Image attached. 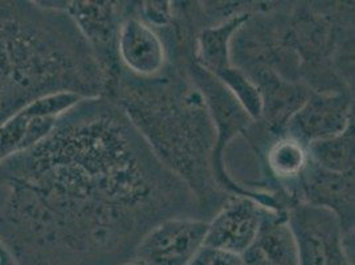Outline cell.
<instances>
[{
  "label": "cell",
  "instance_id": "1",
  "mask_svg": "<svg viewBox=\"0 0 355 265\" xmlns=\"http://www.w3.org/2000/svg\"><path fill=\"white\" fill-rule=\"evenodd\" d=\"M167 52L159 76L139 78L121 67L103 97L125 113L159 162L191 190L209 221L230 196L214 173L215 126L186 67V55L195 51Z\"/></svg>",
  "mask_w": 355,
  "mask_h": 265
},
{
  "label": "cell",
  "instance_id": "2",
  "mask_svg": "<svg viewBox=\"0 0 355 265\" xmlns=\"http://www.w3.org/2000/svg\"><path fill=\"white\" fill-rule=\"evenodd\" d=\"M286 36L314 93H354V3L288 1Z\"/></svg>",
  "mask_w": 355,
  "mask_h": 265
},
{
  "label": "cell",
  "instance_id": "3",
  "mask_svg": "<svg viewBox=\"0 0 355 265\" xmlns=\"http://www.w3.org/2000/svg\"><path fill=\"white\" fill-rule=\"evenodd\" d=\"M300 265H354L338 218L322 207L297 203L288 210Z\"/></svg>",
  "mask_w": 355,
  "mask_h": 265
},
{
  "label": "cell",
  "instance_id": "4",
  "mask_svg": "<svg viewBox=\"0 0 355 265\" xmlns=\"http://www.w3.org/2000/svg\"><path fill=\"white\" fill-rule=\"evenodd\" d=\"M77 93H49L27 105L0 126V160L40 144L53 130L61 116L80 101Z\"/></svg>",
  "mask_w": 355,
  "mask_h": 265
},
{
  "label": "cell",
  "instance_id": "5",
  "mask_svg": "<svg viewBox=\"0 0 355 265\" xmlns=\"http://www.w3.org/2000/svg\"><path fill=\"white\" fill-rule=\"evenodd\" d=\"M126 1H74L69 16L87 40L104 74L105 85L121 69L119 37Z\"/></svg>",
  "mask_w": 355,
  "mask_h": 265
},
{
  "label": "cell",
  "instance_id": "6",
  "mask_svg": "<svg viewBox=\"0 0 355 265\" xmlns=\"http://www.w3.org/2000/svg\"><path fill=\"white\" fill-rule=\"evenodd\" d=\"M208 221L171 218L151 228L138 244L134 262L141 265H187L205 246Z\"/></svg>",
  "mask_w": 355,
  "mask_h": 265
},
{
  "label": "cell",
  "instance_id": "7",
  "mask_svg": "<svg viewBox=\"0 0 355 265\" xmlns=\"http://www.w3.org/2000/svg\"><path fill=\"white\" fill-rule=\"evenodd\" d=\"M354 125V93H311L289 119L285 132L305 145L334 138Z\"/></svg>",
  "mask_w": 355,
  "mask_h": 265
},
{
  "label": "cell",
  "instance_id": "8",
  "mask_svg": "<svg viewBox=\"0 0 355 265\" xmlns=\"http://www.w3.org/2000/svg\"><path fill=\"white\" fill-rule=\"evenodd\" d=\"M297 203L331 211L340 221L347 246L354 250V171L331 173L311 158L297 186L295 205Z\"/></svg>",
  "mask_w": 355,
  "mask_h": 265
},
{
  "label": "cell",
  "instance_id": "9",
  "mask_svg": "<svg viewBox=\"0 0 355 265\" xmlns=\"http://www.w3.org/2000/svg\"><path fill=\"white\" fill-rule=\"evenodd\" d=\"M270 211L251 196L230 195L208 221L205 246L243 255Z\"/></svg>",
  "mask_w": 355,
  "mask_h": 265
},
{
  "label": "cell",
  "instance_id": "10",
  "mask_svg": "<svg viewBox=\"0 0 355 265\" xmlns=\"http://www.w3.org/2000/svg\"><path fill=\"white\" fill-rule=\"evenodd\" d=\"M119 59L126 72L139 78L159 76L168 62L162 36L138 16L135 1L125 3V15L119 30Z\"/></svg>",
  "mask_w": 355,
  "mask_h": 265
},
{
  "label": "cell",
  "instance_id": "11",
  "mask_svg": "<svg viewBox=\"0 0 355 265\" xmlns=\"http://www.w3.org/2000/svg\"><path fill=\"white\" fill-rule=\"evenodd\" d=\"M244 265H300L288 211H270L259 234L241 255Z\"/></svg>",
  "mask_w": 355,
  "mask_h": 265
},
{
  "label": "cell",
  "instance_id": "12",
  "mask_svg": "<svg viewBox=\"0 0 355 265\" xmlns=\"http://www.w3.org/2000/svg\"><path fill=\"white\" fill-rule=\"evenodd\" d=\"M254 12L240 14V15L230 17L216 26L206 27L200 31L196 36V43H195V55H193L195 61L214 76L219 74L223 69L231 67L232 65V61H231L232 37L237 30Z\"/></svg>",
  "mask_w": 355,
  "mask_h": 265
},
{
  "label": "cell",
  "instance_id": "13",
  "mask_svg": "<svg viewBox=\"0 0 355 265\" xmlns=\"http://www.w3.org/2000/svg\"><path fill=\"white\" fill-rule=\"evenodd\" d=\"M311 161L331 173L354 171V125L345 132L325 141L308 146Z\"/></svg>",
  "mask_w": 355,
  "mask_h": 265
},
{
  "label": "cell",
  "instance_id": "14",
  "mask_svg": "<svg viewBox=\"0 0 355 265\" xmlns=\"http://www.w3.org/2000/svg\"><path fill=\"white\" fill-rule=\"evenodd\" d=\"M187 265H244L241 255L203 246Z\"/></svg>",
  "mask_w": 355,
  "mask_h": 265
},
{
  "label": "cell",
  "instance_id": "15",
  "mask_svg": "<svg viewBox=\"0 0 355 265\" xmlns=\"http://www.w3.org/2000/svg\"><path fill=\"white\" fill-rule=\"evenodd\" d=\"M0 265H19L15 262L14 256L3 246L0 241Z\"/></svg>",
  "mask_w": 355,
  "mask_h": 265
},
{
  "label": "cell",
  "instance_id": "16",
  "mask_svg": "<svg viewBox=\"0 0 355 265\" xmlns=\"http://www.w3.org/2000/svg\"><path fill=\"white\" fill-rule=\"evenodd\" d=\"M128 265H141V264H138V263H135V262H134V263H130V264H128Z\"/></svg>",
  "mask_w": 355,
  "mask_h": 265
}]
</instances>
